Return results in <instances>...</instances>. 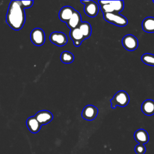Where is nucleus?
Wrapping results in <instances>:
<instances>
[{"instance_id": "7ed1b4c3", "label": "nucleus", "mask_w": 154, "mask_h": 154, "mask_svg": "<svg viewBox=\"0 0 154 154\" xmlns=\"http://www.w3.org/2000/svg\"><path fill=\"white\" fill-rule=\"evenodd\" d=\"M103 19L106 22L117 26H125L128 24V19L124 16L118 13L103 14Z\"/></svg>"}, {"instance_id": "f3484780", "label": "nucleus", "mask_w": 154, "mask_h": 154, "mask_svg": "<svg viewBox=\"0 0 154 154\" xmlns=\"http://www.w3.org/2000/svg\"><path fill=\"white\" fill-rule=\"evenodd\" d=\"M81 32L85 39L90 37L91 34V26L87 22H82L78 26Z\"/></svg>"}, {"instance_id": "20e7f679", "label": "nucleus", "mask_w": 154, "mask_h": 154, "mask_svg": "<svg viewBox=\"0 0 154 154\" xmlns=\"http://www.w3.org/2000/svg\"><path fill=\"white\" fill-rule=\"evenodd\" d=\"M122 43L124 48L129 51H135L138 46L137 38L132 34H127L125 35L122 38Z\"/></svg>"}, {"instance_id": "5701e85b", "label": "nucleus", "mask_w": 154, "mask_h": 154, "mask_svg": "<svg viewBox=\"0 0 154 154\" xmlns=\"http://www.w3.org/2000/svg\"><path fill=\"white\" fill-rule=\"evenodd\" d=\"M21 5L23 8H28L32 6L33 1H20Z\"/></svg>"}, {"instance_id": "b1692460", "label": "nucleus", "mask_w": 154, "mask_h": 154, "mask_svg": "<svg viewBox=\"0 0 154 154\" xmlns=\"http://www.w3.org/2000/svg\"><path fill=\"white\" fill-rule=\"evenodd\" d=\"M80 2H81V3H82V4L85 5L86 4H87V3L89 2V1H81Z\"/></svg>"}, {"instance_id": "dca6fc26", "label": "nucleus", "mask_w": 154, "mask_h": 154, "mask_svg": "<svg viewBox=\"0 0 154 154\" xmlns=\"http://www.w3.org/2000/svg\"><path fill=\"white\" fill-rule=\"evenodd\" d=\"M143 30L146 32H154V17H147L142 22Z\"/></svg>"}, {"instance_id": "1a4fd4ad", "label": "nucleus", "mask_w": 154, "mask_h": 154, "mask_svg": "<svg viewBox=\"0 0 154 154\" xmlns=\"http://www.w3.org/2000/svg\"><path fill=\"white\" fill-rule=\"evenodd\" d=\"M99 5L93 1H89V2L84 5V8L85 13L91 17L96 16L99 13Z\"/></svg>"}, {"instance_id": "6ab92c4d", "label": "nucleus", "mask_w": 154, "mask_h": 154, "mask_svg": "<svg viewBox=\"0 0 154 154\" xmlns=\"http://www.w3.org/2000/svg\"><path fill=\"white\" fill-rule=\"evenodd\" d=\"M142 62L148 66H154V55L149 53H146L141 56Z\"/></svg>"}, {"instance_id": "aec40b11", "label": "nucleus", "mask_w": 154, "mask_h": 154, "mask_svg": "<svg viewBox=\"0 0 154 154\" xmlns=\"http://www.w3.org/2000/svg\"><path fill=\"white\" fill-rule=\"evenodd\" d=\"M115 13H120L124 8V2L123 1H110Z\"/></svg>"}, {"instance_id": "2eb2a0df", "label": "nucleus", "mask_w": 154, "mask_h": 154, "mask_svg": "<svg viewBox=\"0 0 154 154\" xmlns=\"http://www.w3.org/2000/svg\"><path fill=\"white\" fill-rule=\"evenodd\" d=\"M81 22V16L80 13L78 11L75 10L72 16L66 24L70 29H73L76 28H78Z\"/></svg>"}, {"instance_id": "f8f14e48", "label": "nucleus", "mask_w": 154, "mask_h": 154, "mask_svg": "<svg viewBox=\"0 0 154 154\" xmlns=\"http://www.w3.org/2000/svg\"><path fill=\"white\" fill-rule=\"evenodd\" d=\"M134 137L138 144H141L147 143L149 140L148 133L143 129H139L137 130L134 134Z\"/></svg>"}, {"instance_id": "f257e3e1", "label": "nucleus", "mask_w": 154, "mask_h": 154, "mask_svg": "<svg viewBox=\"0 0 154 154\" xmlns=\"http://www.w3.org/2000/svg\"><path fill=\"white\" fill-rule=\"evenodd\" d=\"M25 22V13L20 1H11L6 15V22L14 30L22 28Z\"/></svg>"}, {"instance_id": "ddd939ff", "label": "nucleus", "mask_w": 154, "mask_h": 154, "mask_svg": "<svg viewBox=\"0 0 154 154\" xmlns=\"http://www.w3.org/2000/svg\"><path fill=\"white\" fill-rule=\"evenodd\" d=\"M26 124L29 131L34 134L37 133L40 131L42 126L41 124L38 122L34 116L29 117L26 120Z\"/></svg>"}, {"instance_id": "0eeeda50", "label": "nucleus", "mask_w": 154, "mask_h": 154, "mask_svg": "<svg viewBox=\"0 0 154 154\" xmlns=\"http://www.w3.org/2000/svg\"><path fill=\"white\" fill-rule=\"evenodd\" d=\"M98 114V109L92 105H88L85 106L82 111V117L87 120L91 121L94 120Z\"/></svg>"}, {"instance_id": "9b49d317", "label": "nucleus", "mask_w": 154, "mask_h": 154, "mask_svg": "<svg viewBox=\"0 0 154 154\" xmlns=\"http://www.w3.org/2000/svg\"><path fill=\"white\" fill-rule=\"evenodd\" d=\"M70 37L73 42V45L76 47L79 46L82 42L85 39L79 28L70 29Z\"/></svg>"}, {"instance_id": "4be33fe9", "label": "nucleus", "mask_w": 154, "mask_h": 154, "mask_svg": "<svg viewBox=\"0 0 154 154\" xmlns=\"http://www.w3.org/2000/svg\"><path fill=\"white\" fill-rule=\"evenodd\" d=\"M134 150L137 154H144L146 152V149L144 144H138L137 145L135 146Z\"/></svg>"}, {"instance_id": "423d86ee", "label": "nucleus", "mask_w": 154, "mask_h": 154, "mask_svg": "<svg viewBox=\"0 0 154 154\" xmlns=\"http://www.w3.org/2000/svg\"><path fill=\"white\" fill-rule=\"evenodd\" d=\"M50 41L58 46H63L67 42V37L62 32H53L49 35Z\"/></svg>"}, {"instance_id": "39448f33", "label": "nucleus", "mask_w": 154, "mask_h": 154, "mask_svg": "<svg viewBox=\"0 0 154 154\" xmlns=\"http://www.w3.org/2000/svg\"><path fill=\"white\" fill-rule=\"evenodd\" d=\"M30 39L34 45L42 46L45 41V32L41 28H34L30 34Z\"/></svg>"}, {"instance_id": "412c9836", "label": "nucleus", "mask_w": 154, "mask_h": 154, "mask_svg": "<svg viewBox=\"0 0 154 154\" xmlns=\"http://www.w3.org/2000/svg\"><path fill=\"white\" fill-rule=\"evenodd\" d=\"M100 8L103 13V14H105V13H114V9L112 8V6L111 5V3H110V1L109 2L106 4H100Z\"/></svg>"}, {"instance_id": "6e6552de", "label": "nucleus", "mask_w": 154, "mask_h": 154, "mask_svg": "<svg viewBox=\"0 0 154 154\" xmlns=\"http://www.w3.org/2000/svg\"><path fill=\"white\" fill-rule=\"evenodd\" d=\"M41 125H46L51 122L53 119L52 114L47 110H42L36 113L34 116Z\"/></svg>"}, {"instance_id": "f03ea898", "label": "nucleus", "mask_w": 154, "mask_h": 154, "mask_svg": "<svg viewBox=\"0 0 154 154\" xmlns=\"http://www.w3.org/2000/svg\"><path fill=\"white\" fill-rule=\"evenodd\" d=\"M129 94L124 90H120L117 91L113 97L110 100L111 108L114 109L117 106L120 107L126 106L129 102Z\"/></svg>"}, {"instance_id": "9d476101", "label": "nucleus", "mask_w": 154, "mask_h": 154, "mask_svg": "<svg viewBox=\"0 0 154 154\" xmlns=\"http://www.w3.org/2000/svg\"><path fill=\"white\" fill-rule=\"evenodd\" d=\"M75 10L70 6H64L62 7L58 13L59 19L62 22L67 23L72 16Z\"/></svg>"}, {"instance_id": "a211bd4d", "label": "nucleus", "mask_w": 154, "mask_h": 154, "mask_svg": "<svg viewBox=\"0 0 154 154\" xmlns=\"http://www.w3.org/2000/svg\"><path fill=\"white\" fill-rule=\"evenodd\" d=\"M60 60L64 64H70L74 60V56L72 53L69 51H63L61 54Z\"/></svg>"}, {"instance_id": "4468645a", "label": "nucleus", "mask_w": 154, "mask_h": 154, "mask_svg": "<svg viewBox=\"0 0 154 154\" xmlns=\"http://www.w3.org/2000/svg\"><path fill=\"white\" fill-rule=\"evenodd\" d=\"M141 111L146 116H150L154 114V100L146 99L141 104Z\"/></svg>"}, {"instance_id": "393cba45", "label": "nucleus", "mask_w": 154, "mask_h": 154, "mask_svg": "<svg viewBox=\"0 0 154 154\" xmlns=\"http://www.w3.org/2000/svg\"><path fill=\"white\" fill-rule=\"evenodd\" d=\"M152 2H153V3H154V1H152Z\"/></svg>"}]
</instances>
